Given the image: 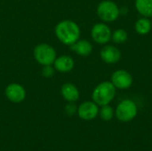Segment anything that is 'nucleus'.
<instances>
[{
    "label": "nucleus",
    "instance_id": "1",
    "mask_svg": "<svg viewBox=\"0 0 152 151\" xmlns=\"http://www.w3.org/2000/svg\"><path fill=\"white\" fill-rule=\"evenodd\" d=\"M55 36L66 45H72L80 36L79 26L73 20H64L60 21L55 27Z\"/></svg>",
    "mask_w": 152,
    "mask_h": 151
},
{
    "label": "nucleus",
    "instance_id": "2",
    "mask_svg": "<svg viewBox=\"0 0 152 151\" xmlns=\"http://www.w3.org/2000/svg\"><path fill=\"white\" fill-rule=\"evenodd\" d=\"M117 88L110 81H104L100 83L94 89L92 93L93 101L98 106H104L110 104L115 98Z\"/></svg>",
    "mask_w": 152,
    "mask_h": 151
},
{
    "label": "nucleus",
    "instance_id": "3",
    "mask_svg": "<svg viewBox=\"0 0 152 151\" xmlns=\"http://www.w3.org/2000/svg\"><path fill=\"white\" fill-rule=\"evenodd\" d=\"M96 12L103 22H113L119 17L120 9L115 2L103 0L98 4Z\"/></svg>",
    "mask_w": 152,
    "mask_h": 151
},
{
    "label": "nucleus",
    "instance_id": "4",
    "mask_svg": "<svg viewBox=\"0 0 152 151\" xmlns=\"http://www.w3.org/2000/svg\"><path fill=\"white\" fill-rule=\"evenodd\" d=\"M138 113V108L136 103L130 100L126 99L120 101L115 110V115L117 118L121 122H129L132 121Z\"/></svg>",
    "mask_w": 152,
    "mask_h": 151
},
{
    "label": "nucleus",
    "instance_id": "5",
    "mask_svg": "<svg viewBox=\"0 0 152 151\" xmlns=\"http://www.w3.org/2000/svg\"><path fill=\"white\" fill-rule=\"evenodd\" d=\"M34 58L43 66L52 65L56 59V52L48 44H39L34 49Z\"/></svg>",
    "mask_w": 152,
    "mask_h": 151
},
{
    "label": "nucleus",
    "instance_id": "6",
    "mask_svg": "<svg viewBox=\"0 0 152 151\" xmlns=\"http://www.w3.org/2000/svg\"><path fill=\"white\" fill-rule=\"evenodd\" d=\"M112 31L110 28L104 22L96 23L91 29V36L98 44H107L111 40Z\"/></svg>",
    "mask_w": 152,
    "mask_h": 151
},
{
    "label": "nucleus",
    "instance_id": "7",
    "mask_svg": "<svg viewBox=\"0 0 152 151\" xmlns=\"http://www.w3.org/2000/svg\"><path fill=\"white\" fill-rule=\"evenodd\" d=\"M110 82L113 85L119 90H126L129 89L133 83L134 78L133 76L126 69H118L113 72L111 75Z\"/></svg>",
    "mask_w": 152,
    "mask_h": 151
},
{
    "label": "nucleus",
    "instance_id": "8",
    "mask_svg": "<svg viewBox=\"0 0 152 151\" xmlns=\"http://www.w3.org/2000/svg\"><path fill=\"white\" fill-rule=\"evenodd\" d=\"M4 93L6 98L13 103H20L23 101L26 97V91L24 87L17 83L8 85L5 88Z\"/></svg>",
    "mask_w": 152,
    "mask_h": 151
},
{
    "label": "nucleus",
    "instance_id": "9",
    "mask_svg": "<svg viewBox=\"0 0 152 151\" xmlns=\"http://www.w3.org/2000/svg\"><path fill=\"white\" fill-rule=\"evenodd\" d=\"M77 114L83 120H93L99 114V106L94 101H85L78 107Z\"/></svg>",
    "mask_w": 152,
    "mask_h": 151
},
{
    "label": "nucleus",
    "instance_id": "10",
    "mask_svg": "<svg viewBox=\"0 0 152 151\" xmlns=\"http://www.w3.org/2000/svg\"><path fill=\"white\" fill-rule=\"evenodd\" d=\"M101 59L107 64L118 63L121 59V52L118 47L111 44H104L100 52Z\"/></svg>",
    "mask_w": 152,
    "mask_h": 151
},
{
    "label": "nucleus",
    "instance_id": "11",
    "mask_svg": "<svg viewBox=\"0 0 152 151\" xmlns=\"http://www.w3.org/2000/svg\"><path fill=\"white\" fill-rule=\"evenodd\" d=\"M53 66L57 71L61 73H68L74 69L75 61L69 55H61L60 57H56Z\"/></svg>",
    "mask_w": 152,
    "mask_h": 151
},
{
    "label": "nucleus",
    "instance_id": "12",
    "mask_svg": "<svg viewBox=\"0 0 152 151\" xmlns=\"http://www.w3.org/2000/svg\"><path fill=\"white\" fill-rule=\"evenodd\" d=\"M61 93L69 102H75L79 99V91L77 86L71 83L64 84L61 88Z\"/></svg>",
    "mask_w": 152,
    "mask_h": 151
},
{
    "label": "nucleus",
    "instance_id": "13",
    "mask_svg": "<svg viewBox=\"0 0 152 151\" xmlns=\"http://www.w3.org/2000/svg\"><path fill=\"white\" fill-rule=\"evenodd\" d=\"M70 48L73 52H75L77 54L80 56H88L93 52V45L92 44L85 39L77 40L76 43H74L72 45H70Z\"/></svg>",
    "mask_w": 152,
    "mask_h": 151
},
{
    "label": "nucleus",
    "instance_id": "14",
    "mask_svg": "<svg viewBox=\"0 0 152 151\" xmlns=\"http://www.w3.org/2000/svg\"><path fill=\"white\" fill-rule=\"evenodd\" d=\"M136 11L146 18H152V0H135Z\"/></svg>",
    "mask_w": 152,
    "mask_h": 151
},
{
    "label": "nucleus",
    "instance_id": "15",
    "mask_svg": "<svg viewBox=\"0 0 152 151\" xmlns=\"http://www.w3.org/2000/svg\"><path fill=\"white\" fill-rule=\"evenodd\" d=\"M134 29L137 34L144 36L149 34L152 29L151 20H149V18L142 17L138 19L134 24Z\"/></svg>",
    "mask_w": 152,
    "mask_h": 151
},
{
    "label": "nucleus",
    "instance_id": "16",
    "mask_svg": "<svg viewBox=\"0 0 152 151\" xmlns=\"http://www.w3.org/2000/svg\"><path fill=\"white\" fill-rule=\"evenodd\" d=\"M128 39V34L127 32L123 28H118L114 32H112L111 40L118 44H122L126 43Z\"/></svg>",
    "mask_w": 152,
    "mask_h": 151
},
{
    "label": "nucleus",
    "instance_id": "17",
    "mask_svg": "<svg viewBox=\"0 0 152 151\" xmlns=\"http://www.w3.org/2000/svg\"><path fill=\"white\" fill-rule=\"evenodd\" d=\"M99 114H100V117L102 120L110 121L113 118V117L115 115V111L112 109V107H110L108 104V105L102 106L101 109H99Z\"/></svg>",
    "mask_w": 152,
    "mask_h": 151
},
{
    "label": "nucleus",
    "instance_id": "18",
    "mask_svg": "<svg viewBox=\"0 0 152 151\" xmlns=\"http://www.w3.org/2000/svg\"><path fill=\"white\" fill-rule=\"evenodd\" d=\"M54 71L51 65H46V66H43V69H42V75L45 77H53Z\"/></svg>",
    "mask_w": 152,
    "mask_h": 151
},
{
    "label": "nucleus",
    "instance_id": "19",
    "mask_svg": "<svg viewBox=\"0 0 152 151\" xmlns=\"http://www.w3.org/2000/svg\"><path fill=\"white\" fill-rule=\"evenodd\" d=\"M65 110H66V113H67L69 116H73L76 112H77V106H76L73 102H69V103L66 106Z\"/></svg>",
    "mask_w": 152,
    "mask_h": 151
},
{
    "label": "nucleus",
    "instance_id": "20",
    "mask_svg": "<svg viewBox=\"0 0 152 151\" xmlns=\"http://www.w3.org/2000/svg\"><path fill=\"white\" fill-rule=\"evenodd\" d=\"M151 25H152V20H151Z\"/></svg>",
    "mask_w": 152,
    "mask_h": 151
}]
</instances>
